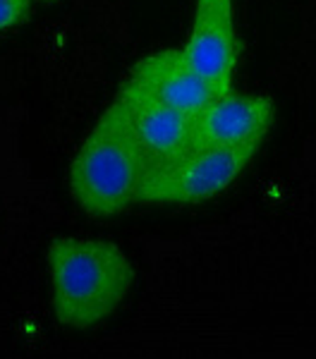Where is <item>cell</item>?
<instances>
[{
    "mask_svg": "<svg viewBox=\"0 0 316 359\" xmlns=\"http://www.w3.org/2000/svg\"><path fill=\"white\" fill-rule=\"evenodd\" d=\"M53 309L62 326L91 328L128 297L135 271L113 242L62 237L48 249Z\"/></svg>",
    "mask_w": 316,
    "mask_h": 359,
    "instance_id": "cell-1",
    "label": "cell"
},
{
    "mask_svg": "<svg viewBox=\"0 0 316 359\" xmlns=\"http://www.w3.org/2000/svg\"><path fill=\"white\" fill-rule=\"evenodd\" d=\"M146 172V158L132 137L123 103L115 98L74 156L72 196L89 216H118L137 204Z\"/></svg>",
    "mask_w": 316,
    "mask_h": 359,
    "instance_id": "cell-2",
    "label": "cell"
},
{
    "mask_svg": "<svg viewBox=\"0 0 316 359\" xmlns=\"http://www.w3.org/2000/svg\"><path fill=\"white\" fill-rule=\"evenodd\" d=\"M254 149L194 147L172 163L151 168L144 177L139 204H199L226 192L254 158Z\"/></svg>",
    "mask_w": 316,
    "mask_h": 359,
    "instance_id": "cell-3",
    "label": "cell"
},
{
    "mask_svg": "<svg viewBox=\"0 0 316 359\" xmlns=\"http://www.w3.org/2000/svg\"><path fill=\"white\" fill-rule=\"evenodd\" d=\"M182 57L221 94L233 91L240 39L233 0H197Z\"/></svg>",
    "mask_w": 316,
    "mask_h": 359,
    "instance_id": "cell-4",
    "label": "cell"
},
{
    "mask_svg": "<svg viewBox=\"0 0 316 359\" xmlns=\"http://www.w3.org/2000/svg\"><path fill=\"white\" fill-rule=\"evenodd\" d=\"M273 101L263 94H218L192 118L194 147L259 149L273 125Z\"/></svg>",
    "mask_w": 316,
    "mask_h": 359,
    "instance_id": "cell-5",
    "label": "cell"
},
{
    "mask_svg": "<svg viewBox=\"0 0 316 359\" xmlns=\"http://www.w3.org/2000/svg\"><path fill=\"white\" fill-rule=\"evenodd\" d=\"M118 101L123 103L132 137L139 144L149 170L172 163L175 158L185 156L189 149H194L189 115L172 111L153 96L144 94L142 89L130 84H123Z\"/></svg>",
    "mask_w": 316,
    "mask_h": 359,
    "instance_id": "cell-6",
    "label": "cell"
},
{
    "mask_svg": "<svg viewBox=\"0 0 316 359\" xmlns=\"http://www.w3.org/2000/svg\"><path fill=\"white\" fill-rule=\"evenodd\" d=\"M153 96L172 111L194 118L221 94L182 57V50H160L144 57L130 72L128 82Z\"/></svg>",
    "mask_w": 316,
    "mask_h": 359,
    "instance_id": "cell-7",
    "label": "cell"
},
{
    "mask_svg": "<svg viewBox=\"0 0 316 359\" xmlns=\"http://www.w3.org/2000/svg\"><path fill=\"white\" fill-rule=\"evenodd\" d=\"M32 0H0V32L13 29L27 20Z\"/></svg>",
    "mask_w": 316,
    "mask_h": 359,
    "instance_id": "cell-8",
    "label": "cell"
},
{
    "mask_svg": "<svg viewBox=\"0 0 316 359\" xmlns=\"http://www.w3.org/2000/svg\"><path fill=\"white\" fill-rule=\"evenodd\" d=\"M32 3H55V0H32Z\"/></svg>",
    "mask_w": 316,
    "mask_h": 359,
    "instance_id": "cell-9",
    "label": "cell"
}]
</instances>
